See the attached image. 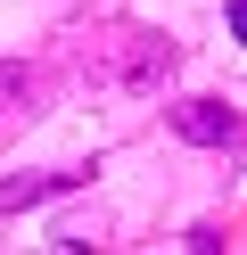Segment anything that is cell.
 Wrapping results in <instances>:
<instances>
[{
    "mask_svg": "<svg viewBox=\"0 0 247 255\" xmlns=\"http://www.w3.org/2000/svg\"><path fill=\"white\" fill-rule=\"evenodd\" d=\"M165 124H173L190 148H223V140L239 132V107H223V99H173V107H165Z\"/></svg>",
    "mask_w": 247,
    "mask_h": 255,
    "instance_id": "obj_2",
    "label": "cell"
},
{
    "mask_svg": "<svg viewBox=\"0 0 247 255\" xmlns=\"http://www.w3.org/2000/svg\"><path fill=\"white\" fill-rule=\"evenodd\" d=\"M223 17H231V41H247V0H223Z\"/></svg>",
    "mask_w": 247,
    "mask_h": 255,
    "instance_id": "obj_6",
    "label": "cell"
},
{
    "mask_svg": "<svg viewBox=\"0 0 247 255\" xmlns=\"http://www.w3.org/2000/svg\"><path fill=\"white\" fill-rule=\"evenodd\" d=\"M181 247H190V255H214V247H223V231H214V222H198V231H181Z\"/></svg>",
    "mask_w": 247,
    "mask_h": 255,
    "instance_id": "obj_5",
    "label": "cell"
},
{
    "mask_svg": "<svg viewBox=\"0 0 247 255\" xmlns=\"http://www.w3.org/2000/svg\"><path fill=\"white\" fill-rule=\"evenodd\" d=\"M91 181V165H58V173H8L0 181V214H16V206H41V198H66V189Z\"/></svg>",
    "mask_w": 247,
    "mask_h": 255,
    "instance_id": "obj_3",
    "label": "cell"
},
{
    "mask_svg": "<svg viewBox=\"0 0 247 255\" xmlns=\"http://www.w3.org/2000/svg\"><path fill=\"white\" fill-rule=\"evenodd\" d=\"M25 99H33V74L16 66V58H0V124H8V116H16Z\"/></svg>",
    "mask_w": 247,
    "mask_h": 255,
    "instance_id": "obj_4",
    "label": "cell"
},
{
    "mask_svg": "<svg viewBox=\"0 0 247 255\" xmlns=\"http://www.w3.org/2000/svg\"><path fill=\"white\" fill-rule=\"evenodd\" d=\"M82 74L124 83V91H157L165 74H173V41L165 33H107V58H91Z\"/></svg>",
    "mask_w": 247,
    "mask_h": 255,
    "instance_id": "obj_1",
    "label": "cell"
}]
</instances>
